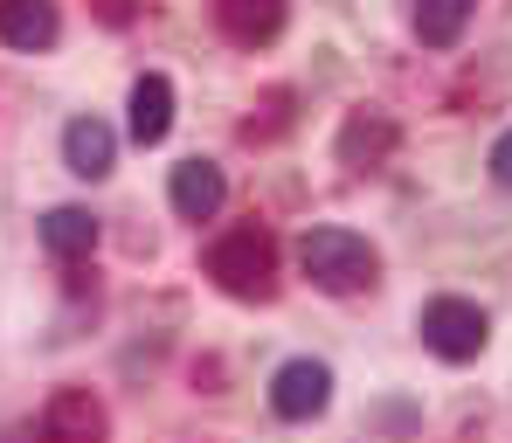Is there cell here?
Instances as JSON below:
<instances>
[{"label": "cell", "instance_id": "obj_1", "mask_svg": "<svg viewBox=\"0 0 512 443\" xmlns=\"http://www.w3.org/2000/svg\"><path fill=\"white\" fill-rule=\"evenodd\" d=\"M208 277L229 291V298H277V236L263 229V222H243V229H229V236H215L208 243Z\"/></svg>", "mask_w": 512, "mask_h": 443}, {"label": "cell", "instance_id": "obj_2", "mask_svg": "<svg viewBox=\"0 0 512 443\" xmlns=\"http://www.w3.org/2000/svg\"><path fill=\"white\" fill-rule=\"evenodd\" d=\"M298 264H305V277H312L319 291H340L346 298V291H367V284H374L381 257H374V243L353 236V229H305Z\"/></svg>", "mask_w": 512, "mask_h": 443}, {"label": "cell", "instance_id": "obj_3", "mask_svg": "<svg viewBox=\"0 0 512 443\" xmlns=\"http://www.w3.org/2000/svg\"><path fill=\"white\" fill-rule=\"evenodd\" d=\"M416 333H423V347H429L436 360H478V354H485V333H492V326H485V312H478L471 298H429Z\"/></svg>", "mask_w": 512, "mask_h": 443}, {"label": "cell", "instance_id": "obj_4", "mask_svg": "<svg viewBox=\"0 0 512 443\" xmlns=\"http://www.w3.org/2000/svg\"><path fill=\"white\" fill-rule=\"evenodd\" d=\"M326 402H333V367L326 360H284L270 374V409L284 423H312Z\"/></svg>", "mask_w": 512, "mask_h": 443}, {"label": "cell", "instance_id": "obj_5", "mask_svg": "<svg viewBox=\"0 0 512 443\" xmlns=\"http://www.w3.org/2000/svg\"><path fill=\"white\" fill-rule=\"evenodd\" d=\"M42 437L49 443H104L111 437V416L90 388H56L49 409H42Z\"/></svg>", "mask_w": 512, "mask_h": 443}, {"label": "cell", "instance_id": "obj_6", "mask_svg": "<svg viewBox=\"0 0 512 443\" xmlns=\"http://www.w3.org/2000/svg\"><path fill=\"white\" fill-rule=\"evenodd\" d=\"M395 139H402V132H395V118H388V111H374V104L346 111V125H340V167H353V174L388 167Z\"/></svg>", "mask_w": 512, "mask_h": 443}, {"label": "cell", "instance_id": "obj_7", "mask_svg": "<svg viewBox=\"0 0 512 443\" xmlns=\"http://www.w3.org/2000/svg\"><path fill=\"white\" fill-rule=\"evenodd\" d=\"M222 194H229V180H222V167L215 160H180L167 180V201L173 215H187V222H208L215 208H222Z\"/></svg>", "mask_w": 512, "mask_h": 443}, {"label": "cell", "instance_id": "obj_8", "mask_svg": "<svg viewBox=\"0 0 512 443\" xmlns=\"http://www.w3.org/2000/svg\"><path fill=\"white\" fill-rule=\"evenodd\" d=\"M215 28L236 49H263L284 35V0H215Z\"/></svg>", "mask_w": 512, "mask_h": 443}, {"label": "cell", "instance_id": "obj_9", "mask_svg": "<svg viewBox=\"0 0 512 443\" xmlns=\"http://www.w3.org/2000/svg\"><path fill=\"white\" fill-rule=\"evenodd\" d=\"M63 160H70V174H77V180H104V174H111V160H118L111 125H104V118H70V132H63Z\"/></svg>", "mask_w": 512, "mask_h": 443}, {"label": "cell", "instance_id": "obj_10", "mask_svg": "<svg viewBox=\"0 0 512 443\" xmlns=\"http://www.w3.org/2000/svg\"><path fill=\"white\" fill-rule=\"evenodd\" d=\"M56 0H0V42L7 49H49L56 42Z\"/></svg>", "mask_w": 512, "mask_h": 443}, {"label": "cell", "instance_id": "obj_11", "mask_svg": "<svg viewBox=\"0 0 512 443\" xmlns=\"http://www.w3.org/2000/svg\"><path fill=\"white\" fill-rule=\"evenodd\" d=\"M173 132V84L160 70H146L139 84H132V139L139 146H160Z\"/></svg>", "mask_w": 512, "mask_h": 443}, {"label": "cell", "instance_id": "obj_12", "mask_svg": "<svg viewBox=\"0 0 512 443\" xmlns=\"http://www.w3.org/2000/svg\"><path fill=\"white\" fill-rule=\"evenodd\" d=\"M42 250L56 257V264H77L97 250V222H90V208H49L42 215Z\"/></svg>", "mask_w": 512, "mask_h": 443}, {"label": "cell", "instance_id": "obj_13", "mask_svg": "<svg viewBox=\"0 0 512 443\" xmlns=\"http://www.w3.org/2000/svg\"><path fill=\"white\" fill-rule=\"evenodd\" d=\"M471 7H478V0H416V35H423V49H450V42L471 28Z\"/></svg>", "mask_w": 512, "mask_h": 443}, {"label": "cell", "instance_id": "obj_14", "mask_svg": "<svg viewBox=\"0 0 512 443\" xmlns=\"http://www.w3.org/2000/svg\"><path fill=\"white\" fill-rule=\"evenodd\" d=\"M284 125H291V90H270V97H263V118L243 125V139H277Z\"/></svg>", "mask_w": 512, "mask_h": 443}, {"label": "cell", "instance_id": "obj_15", "mask_svg": "<svg viewBox=\"0 0 512 443\" xmlns=\"http://www.w3.org/2000/svg\"><path fill=\"white\" fill-rule=\"evenodd\" d=\"M492 180H499V187H512V132L492 146Z\"/></svg>", "mask_w": 512, "mask_h": 443}, {"label": "cell", "instance_id": "obj_16", "mask_svg": "<svg viewBox=\"0 0 512 443\" xmlns=\"http://www.w3.org/2000/svg\"><path fill=\"white\" fill-rule=\"evenodd\" d=\"M90 7H97V21H111V28L132 21V0H90Z\"/></svg>", "mask_w": 512, "mask_h": 443}]
</instances>
